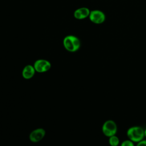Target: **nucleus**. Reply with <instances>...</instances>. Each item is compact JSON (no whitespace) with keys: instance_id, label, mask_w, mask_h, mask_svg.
<instances>
[{"instance_id":"1","label":"nucleus","mask_w":146,"mask_h":146,"mask_svg":"<svg viewBox=\"0 0 146 146\" xmlns=\"http://www.w3.org/2000/svg\"><path fill=\"white\" fill-rule=\"evenodd\" d=\"M63 45L67 51L74 52L80 48L81 43L80 39L77 36L73 35H68L64 38Z\"/></svg>"},{"instance_id":"2","label":"nucleus","mask_w":146,"mask_h":146,"mask_svg":"<svg viewBox=\"0 0 146 146\" xmlns=\"http://www.w3.org/2000/svg\"><path fill=\"white\" fill-rule=\"evenodd\" d=\"M127 136L128 139L137 143L144 139V129L139 125L132 126L127 129Z\"/></svg>"},{"instance_id":"3","label":"nucleus","mask_w":146,"mask_h":146,"mask_svg":"<svg viewBox=\"0 0 146 146\" xmlns=\"http://www.w3.org/2000/svg\"><path fill=\"white\" fill-rule=\"evenodd\" d=\"M102 131L104 135L108 137L115 135L117 131V124L113 120H107L103 124Z\"/></svg>"},{"instance_id":"4","label":"nucleus","mask_w":146,"mask_h":146,"mask_svg":"<svg viewBox=\"0 0 146 146\" xmlns=\"http://www.w3.org/2000/svg\"><path fill=\"white\" fill-rule=\"evenodd\" d=\"M33 66L36 72L39 73H43L47 72L50 70L51 64L46 59H40L35 61Z\"/></svg>"},{"instance_id":"5","label":"nucleus","mask_w":146,"mask_h":146,"mask_svg":"<svg viewBox=\"0 0 146 146\" xmlns=\"http://www.w3.org/2000/svg\"><path fill=\"white\" fill-rule=\"evenodd\" d=\"M88 18L90 21L93 23L100 25L104 23L105 21L106 15L100 10H93L90 11Z\"/></svg>"},{"instance_id":"6","label":"nucleus","mask_w":146,"mask_h":146,"mask_svg":"<svg viewBox=\"0 0 146 146\" xmlns=\"http://www.w3.org/2000/svg\"><path fill=\"white\" fill-rule=\"evenodd\" d=\"M46 135V131L42 128H38L32 131L29 134V139L33 143L41 141Z\"/></svg>"},{"instance_id":"7","label":"nucleus","mask_w":146,"mask_h":146,"mask_svg":"<svg viewBox=\"0 0 146 146\" xmlns=\"http://www.w3.org/2000/svg\"><path fill=\"white\" fill-rule=\"evenodd\" d=\"M90 10L86 7H82L75 10L74 12V17L75 19L82 20L88 18L90 14Z\"/></svg>"},{"instance_id":"8","label":"nucleus","mask_w":146,"mask_h":146,"mask_svg":"<svg viewBox=\"0 0 146 146\" xmlns=\"http://www.w3.org/2000/svg\"><path fill=\"white\" fill-rule=\"evenodd\" d=\"M35 70L33 65L28 64L24 67L22 71V75L25 79H31L35 74Z\"/></svg>"},{"instance_id":"9","label":"nucleus","mask_w":146,"mask_h":146,"mask_svg":"<svg viewBox=\"0 0 146 146\" xmlns=\"http://www.w3.org/2000/svg\"><path fill=\"white\" fill-rule=\"evenodd\" d=\"M108 143L111 146H118L120 144V140L116 135L109 137Z\"/></svg>"},{"instance_id":"10","label":"nucleus","mask_w":146,"mask_h":146,"mask_svg":"<svg viewBox=\"0 0 146 146\" xmlns=\"http://www.w3.org/2000/svg\"><path fill=\"white\" fill-rule=\"evenodd\" d=\"M135 143L129 139L125 140L120 144V146H135Z\"/></svg>"},{"instance_id":"11","label":"nucleus","mask_w":146,"mask_h":146,"mask_svg":"<svg viewBox=\"0 0 146 146\" xmlns=\"http://www.w3.org/2000/svg\"><path fill=\"white\" fill-rule=\"evenodd\" d=\"M135 146H146V139H143L137 143Z\"/></svg>"},{"instance_id":"12","label":"nucleus","mask_w":146,"mask_h":146,"mask_svg":"<svg viewBox=\"0 0 146 146\" xmlns=\"http://www.w3.org/2000/svg\"><path fill=\"white\" fill-rule=\"evenodd\" d=\"M144 136L146 138V128L144 129Z\"/></svg>"}]
</instances>
